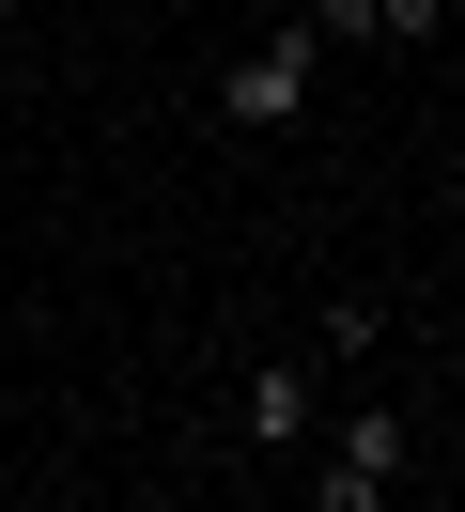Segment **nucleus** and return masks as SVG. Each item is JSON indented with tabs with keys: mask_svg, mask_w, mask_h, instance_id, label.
Returning a JSON list of instances; mask_svg holds the SVG:
<instances>
[{
	"mask_svg": "<svg viewBox=\"0 0 465 512\" xmlns=\"http://www.w3.org/2000/svg\"><path fill=\"white\" fill-rule=\"evenodd\" d=\"M310 63H326L310 32H264V47H248L233 78H217V125H233V140H279V125L310 109Z\"/></svg>",
	"mask_w": 465,
	"mask_h": 512,
	"instance_id": "obj_1",
	"label": "nucleus"
},
{
	"mask_svg": "<svg viewBox=\"0 0 465 512\" xmlns=\"http://www.w3.org/2000/svg\"><path fill=\"white\" fill-rule=\"evenodd\" d=\"M388 481H403V404H357L326 481H310V512H388Z\"/></svg>",
	"mask_w": 465,
	"mask_h": 512,
	"instance_id": "obj_2",
	"label": "nucleus"
},
{
	"mask_svg": "<svg viewBox=\"0 0 465 512\" xmlns=\"http://www.w3.org/2000/svg\"><path fill=\"white\" fill-rule=\"evenodd\" d=\"M233 435L248 450H310V373H248L233 388Z\"/></svg>",
	"mask_w": 465,
	"mask_h": 512,
	"instance_id": "obj_3",
	"label": "nucleus"
},
{
	"mask_svg": "<svg viewBox=\"0 0 465 512\" xmlns=\"http://www.w3.org/2000/svg\"><path fill=\"white\" fill-rule=\"evenodd\" d=\"M450 32V0H372V47H434Z\"/></svg>",
	"mask_w": 465,
	"mask_h": 512,
	"instance_id": "obj_4",
	"label": "nucleus"
}]
</instances>
